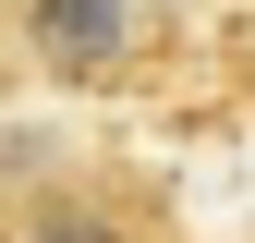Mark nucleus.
<instances>
[{"mask_svg":"<svg viewBox=\"0 0 255 243\" xmlns=\"http://www.w3.org/2000/svg\"><path fill=\"white\" fill-rule=\"evenodd\" d=\"M146 12L134 0H0V73L37 85H134Z\"/></svg>","mask_w":255,"mask_h":243,"instance_id":"obj_2","label":"nucleus"},{"mask_svg":"<svg viewBox=\"0 0 255 243\" xmlns=\"http://www.w3.org/2000/svg\"><path fill=\"white\" fill-rule=\"evenodd\" d=\"M12 243H182V219H170V195H158L134 158L37 146L24 207H12Z\"/></svg>","mask_w":255,"mask_h":243,"instance_id":"obj_1","label":"nucleus"}]
</instances>
